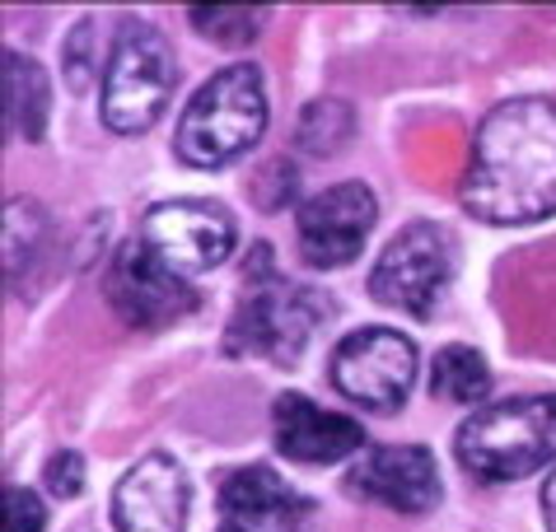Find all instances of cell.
Segmentation results:
<instances>
[{
    "label": "cell",
    "mask_w": 556,
    "mask_h": 532,
    "mask_svg": "<svg viewBox=\"0 0 556 532\" xmlns=\"http://www.w3.org/2000/svg\"><path fill=\"white\" fill-rule=\"evenodd\" d=\"M355 131V113L351 103L342 99H314L300 113V127H295V140L304 154H318V160H328V154H337L351 140Z\"/></svg>",
    "instance_id": "e0dca14e"
},
{
    "label": "cell",
    "mask_w": 556,
    "mask_h": 532,
    "mask_svg": "<svg viewBox=\"0 0 556 532\" xmlns=\"http://www.w3.org/2000/svg\"><path fill=\"white\" fill-rule=\"evenodd\" d=\"M94 34H99V24L94 20H80V28L71 34V42H66V56H71V89L75 93H85L89 85L99 80V56H89V42H94Z\"/></svg>",
    "instance_id": "d6986e66"
},
{
    "label": "cell",
    "mask_w": 556,
    "mask_h": 532,
    "mask_svg": "<svg viewBox=\"0 0 556 532\" xmlns=\"http://www.w3.org/2000/svg\"><path fill=\"white\" fill-rule=\"evenodd\" d=\"M308 499L295 495L267 463L239 467L220 486V532H304Z\"/></svg>",
    "instance_id": "4fadbf2b"
},
{
    "label": "cell",
    "mask_w": 556,
    "mask_h": 532,
    "mask_svg": "<svg viewBox=\"0 0 556 532\" xmlns=\"http://www.w3.org/2000/svg\"><path fill=\"white\" fill-rule=\"evenodd\" d=\"M262 20H267V10L262 5H192V24L202 28L206 38L225 42V47H243L262 34Z\"/></svg>",
    "instance_id": "ac0fdd59"
},
{
    "label": "cell",
    "mask_w": 556,
    "mask_h": 532,
    "mask_svg": "<svg viewBox=\"0 0 556 532\" xmlns=\"http://www.w3.org/2000/svg\"><path fill=\"white\" fill-rule=\"evenodd\" d=\"M108 300H113V308L131 327H168L197 308V290L182 276L168 271V266L141 243V233H136V239L122 243L117 257H113Z\"/></svg>",
    "instance_id": "30bf717a"
},
{
    "label": "cell",
    "mask_w": 556,
    "mask_h": 532,
    "mask_svg": "<svg viewBox=\"0 0 556 532\" xmlns=\"http://www.w3.org/2000/svg\"><path fill=\"white\" fill-rule=\"evenodd\" d=\"M416 383V346L393 327H361L332 351V388L361 411L393 416Z\"/></svg>",
    "instance_id": "52a82bcc"
},
{
    "label": "cell",
    "mask_w": 556,
    "mask_h": 532,
    "mask_svg": "<svg viewBox=\"0 0 556 532\" xmlns=\"http://www.w3.org/2000/svg\"><path fill=\"white\" fill-rule=\"evenodd\" d=\"M243 300L229 318L225 351L229 355H262L271 365H300L308 337L318 332V322L332 313V304L318 290L286 280L271 271V248H253V266L243 271Z\"/></svg>",
    "instance_id": "3957f363"
},
{
    "label": "cell",
    "mask_w": 556,
    "mask_h": 532,
    "mask_svg": "<svg viewBox=\"0 0 556 532\" xmlns=\"http://www.w3.org/2000/svg\"><path fill=\"white\" fill-rule=\"evenodd\" d=\"M267 131V85L253 61L215 71L188 99L174 131V150L192 168H220L249 154Z\"/></svg>",
    "instance_id": "277c9868"
},
{
    "label": "cell",
    "mask_w": 556,
    "mask_h": 532,
    "mask_svg": "<svg viewBox=\"0 0 556 532\" xmlns=\"http://www.w3.org/2000/svg\"><path fill=\"white\" fill-rule=\"evenodd\" d=\"M543 523H547V532H556V472H547V481H543Z\"/></svg>",
    "instance_id": "7402d4cb"
},
{
    "label": "cell",
    "mask_w": 556,
    "mask_h": 532,
    "mask_svg": "<svg viewBox=\"0 0 556 532\" xmlns=\"http://www.w3.org/2000/svg\"><path fill=\"white\" fill-rule=\"evenodd\" d=\"M174 52L146 20H122L103 66V122L117 136H141L164 117L174 93Z\"/></svg>",
    "instance_id": "5b68a950"
},
{
    "label": "cell",
    "mask_w": 556,
    "mask_h": 532,
    "mask_svg": "<svg viewBox=\"0 0 556 532\" xmlns=\"http://www.w3.org/2000/svg\"><path fill=\"white\" fill-rule=\"evenodd\" d=\"M430 393L444 402H463V406H486L482 397L491 393V369L486 359L472 346H444L430 369Z\"/></svg>",
    "instance_id": "2e32d148"
},
{
    "label": "cell",
    "mask_w": 556,
    "mask_h": 532,
    "mask_svg": "<svg viewBox=\"0 0 556 532\" xmlns=\"http://www.w3.org/2000/svg\"><path fill=\"white\" fill-rule=\"evenodd\" d=\"M379 220V201L365 182H337L328 192L308 197L295 225H300V257L318 271H337V266L355 262L361 243Z\"/></svg>",
    "instance_id": "9c48e42d"
},
{
    "label": "cell",
    "mask_w": 556,
    "mask_h": 532,
    "mask_svg": "<svg viewBox=\"0 0 556 532\" xmlns=\"http://www.w3.org/2000/svg\"><path fill=\"white\" fill-rule=\"evenodd\" d=\"M188 499V472L168 453H146L113 486V523L117 532H182Z\"/></svg>",
    "instance_id": "7c38bea8"
},
{
    "label": "cell",
    "mask_w": 556,
    "mask_h": 532,
    "mask_svg": "<svg viewBox=\"0 0 556 532\" xmlns=\"http://www.w3.org/2000/svg\"><path fill=\"white\" fill-rule=\"evenodd\" d=\"M141 243L174 276L215 271L235 253V215L215 201H160L141 220Z\"/></svg>",
    "instance_id": "ba28073f"
},
{
    "label": "cell",
    "mask_w": 556,
    "mask_h": 532,
    "mask_svg": "<svg viewBox=\"0 0 556 532\" xmlns=\"http://www.w3.org/2000/svg\"><path fill=\"white\" fill-rule=\"evenodd\" d=\"M48 491L61 495V499H71V495L85 491V458H80V453H71V448L52 453V463H48Z\"/></svg>",
    "instance_id": "44dd1931"
},
{
    "label": "cell",
    "mask_w": 556,
    "mask_h": 532,
    "mask_svg": "<svg viewBox=\"0 0 556 532\" xmlns=\"http://www.w3.org/2000/svg\"><path fill=\"white\" fill-rule=\"evenodd\" d=\"M346 486L397 514H426L440 505V467L421 444H379L351 463Z\"/></svg>",
    "instance_id": "8fae6325"
},
{
    "label": "cell",
    "mask_w": 556,
    "mask_h": 532,
    "mask_svg": "<svg viewBox=\"0 0 556 532\" xmlns=\"http://www.w3.org/2000/svg\"><path fill=\"white\" fill-rule=\"evenodd\" d=\"M42 523H48L42 499L24 486H5V532H42Z\"/></svg>",
    "instance_id": "ffe728a7"
},
{
    "label": "cell",
    "mask_w": 556,
    "mask_h": 532,
    "mask_svg": "<svg viewBox=\"0 0 556 532\" xmlns=\"http://www.w3.org/2000/svg\"><path fill=\"white\" fill-rule=\"evenodd\" d=\"M454 453L463 472L486 486L543 472L547 463H556V393L477 406L454 434Z\"/></svg>",
    "instance_id": "7a4b0ae2"
},
{
    "label": "cell",
    "mask_w": 556,
    "mask_h": 532,
    "mask_svg": "<svg viewBox=\"0 0 556 532\" xmlns=\"http://www.w3.org/2000/svg\"><path fill=\"white\" fill-rule=\"evenodd\" d=\"M52 113L48 71L34 56L5 52V136L10 140H42Z\"/></svg>",
    "instance_id": "9a60e30c"
},
{
    "label": "cell",
    "mask_w": 556,
    "mask_h": 532,
    "mask_svg": "<svg viewBox=\"0 0 556 532\" xmlns=\"http://www.w3.org/2000/svg\"><path fill=\"white\" fill-rule=\"evenodd\" d=\"M454 266H458L454 233L435 220H416L407 229H397L389 248L379 253L375 271H369V294L383 308L430 318L440 308L444 290H450Z\"/></svg>",
    "instance_id": "8992f818"
},
{
    "label": "cell",
    "mask_w": 556,
    "mask_h": 532,
    "mask_svg": "<svg viewBox=\"0 0 556 532\" xmlns=\"http://www.w3.org/2000/svg\"><path fill=\"white\" fill-rule=\"evenodd\" d=\"M463 211L486 225H533L556 211V103L505 99L472 136L458 187Z\"/></svg>",
    "instance_id": "6da1fadb"
},
{
    "label": "cell",
    "mask_w": 556,
    "mask_h": 532,
    "mask_svg": "<svg viewBox=\"0 0 556 532\" xmlns=\"http://www.w3.org/2000/svg\"><path fill=\"white\" fill-rule=\"evenodd\" d=\"M271 426H276V448H281L290 463H342L365 448L361 420L323 411V406H314L304 393L276 397Z\"/></svg>",
    "instance_id": "5bb4252c"
}]
</instances>
